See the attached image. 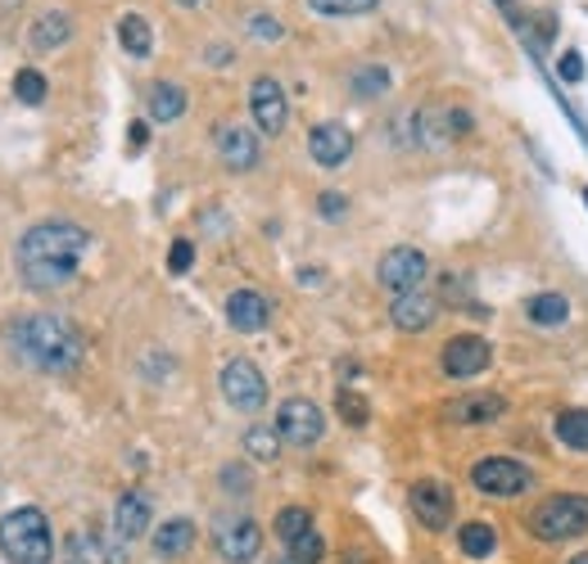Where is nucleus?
Returning a JSON list of instances; mask_svg holds the SVG:
<instances>
[{
	"instance_id": "nucleus-26",
	"label": "nucleus",
	"mask_w": 588,
	"mask_h": 564,
	"mask_svg": "<svg viewBox=\"0 0 588 564\" xmlns=\"http://www.w3.org/2000/svg\"><path fill=\"white\" fill-rule=\"evenodd\" d=\"M277 447H281L277 425H249V434H245V452H249L253 461H277Z\"/></svg>"
},
{
	"instance_id": "nucleus-15",
	"label": "nucleus",
	"mask_w": 588,
	"mask_h": 564,
	"mask_svg": "<svg viewBox=\"0 0 588 564\" xmlns=\"http://www.w3.org/2000/svg\"><path fill=\"white\" fill-rule=\"evenodd\" d=\"M435 316H439V299H435V294H426V290L399 294V299H395V308H389V321H395L403 334H421V330H430V325H435Z\"/></svg>"
},
{
	"instance_id": "nucleus-14",
	"label": "nucleus",
	"mask_w": 588,
	"mask_h": 564,
	"mask_svg": "<svg viewBox=\"0 0 588 564\" xmlns=\"http://www.w3.org/2000/svg\"><path fill=\"white\" fill-rule=\"evenodd\" d=\"M213 542H218V555L227 564H249V560H258V551H263V528L253 520H231L218 528Z\"/></svg>"
},
{
	"instance_id": "nucleus-4",
	"label": "nucleus",
	"mask_w": 588,
	"mask_h": 564,
	"mask_svg": "<svg viewBox=\"0 0 588 564\" xmlns=\"http://www.w3.org/2000/svg\"><path fill=\"white\" fill-rule=\"evenodd\" d=\"M530 528H535L539 542H566V537L588 533V497H575V492L548 497V502L535 511Z\"/></svg>"
},
{
	"instance_id": "nucleus-39",
	"label": "nucleus",
	"mask_w": 588,
	"mask_h": 564,
	"mask_svg": "<svg viewBox=\"0 0 588 564\" xmlns=\"http://www.w3.org/2000/svg\"><path fill=\"white\" fill-rule=\"evenodd\" d=\"M570 564H588V551H579V555H575V560H570Z\"/></svg>"
},
{
	"instance_id": "nucleus-29",
	"label": "nucleus",
	"mask_w": 588,
	"mask_h": 564,
	"mask_svg": "<svg viewBox=\"0 0 588 564\" xmlns=\"http://www.w3.org/2000/svg\"><path fill=\"white\" fill-rule=\"evenodd\" d=\"M14 95L23 104H41L50 95V87H46V78L37 73V68H19V73H14Z\"/></svg>"
},
{
	"instance_id": "nucleus-10",
	"label": "nucleus",
	"mask_w": 588,
	"mask_h": 564,
	"mask_svg": "<svg viewBox=\"0 0 588 564\" xmlns=\"http://www.w3.org/2000/svg\"><path fill=\"white\" fill-rule=\"evenodd\" d=\"M249 113L258 122V131H268V135H281L286 122H290V100L281 91L277 78H253L249 87Z\"/></svg>"
},
{
	"instance_id": "nucleus-25",
	"label": "nucleus",
	"mask_w": 588,
	"mask_h": 564,
	"mask_svg": "<svg viewBox=\"0 0 588 564\" xmlns=\"http://www.w3.org/2000/svg\"><path fill=\"white\" fill-rule=\"evenodd\" d=\"M557 443L588 452V411H561L557 415Z\"/></svg>"
},
{
	"instance_id": "nucleus-9",
	"label": "nucleus",
	"mask_w": 588,
	"mask_h": 564,
	"mask_svg": "<svg viewBox=\"0 0 588 564\" xmlns=\"http://www.w3.org/2000/svg\"><path fill=\"white\" fill-rule=\"evenodd\" d=\"M489 362H494V343L480 334H457L444 343V375H452V380L485 375Z\"/></svg>"
},
{
	"instance_id": "nucleus-18",
	"label": "nucleus",
	"mask_w": 588,
	"mask_h": 564,
	"mask_svg": "<svg viewBox=\"0 0 588 564\" xmlns=\"http://www.w3.org/2000/svg\"><path fill=\"white\" fill-rule=\"evenodd\" d=\"M507 411V397L498 393H467V397H457L448 406V420H457V425H494V420H502Z\"/></svg>"
},
{
	"instance_id": "nucleus-33",
	"label": "nucleus",
	"mask_w": 588,
	"mask_h": 564,
	"mask_svg": "<svg viewBox=\"0 0 588 564\" xmlns=\"http://www.w3.org/2000/svg\"><path fill=\"white\" fill-rule=\"evenodd\" d=\"M317 213H321L326 222H336V218H345V213H349V199H345V194H336V190H326V194L317 199Z\"/></svg>"
},
{
	"instance_id": "nucleus-30",
	"label": "nucleus",
	"mask_w": 588,
	"mask_h": 564,
	"mask_svg": "<svg viewBox=\"0 0 588 564\" xmlns=\"http://www.w3.org/2000/svg\"><path fill=\"white\" fill-rule=\"evenodd\" d=\"M308 528H312V515H308L303 506H286V511L277 515V537H281L286 546H290L295 537H303Z\"/></svg>"
},
{
	"instance_id": "nucleus-34",
	"label": "nucleus",
	"mask_w": 588,
	"mask_h": 564,
	"mask_svg": "<svg viewBox=\"0 0 588 564\" xmlns=\"http://www.w3.org/2000/svg\"><path fill=\"white\" fill-rule=\"evenodd\" d=\"M190 262H195V244H190V240H177L172 253H168V271H172V275H186Z\"/></svg>"
},
{
	"instance_id": "nucleus-21",
	"label": "nucleus",
	"mask_w": 588,
	"mask_h": 564,
	"mask_svg": "<svg viewBox=\"0 0 588 564\" xmlns=\"http://www.w3.org/2000/svg\"><path fill=\"white\" fill-rule=\"evenodd\" d=\"M118 41H122V50L132 59H150V50H155V32H150V23L141 14H122L118 19Z\"/></svg>"
},
{
	"instance_id": "nucleus-40",
	"label": "nucleus",
	"mask_w": 588,
	"mask_h": 564,
	"mask_svg": "<svg viewBox=\"0 0 588 564\" xmlns=\"http://www.w3.org/2000/svg\"><path fill=\"white\" fill-rule=\"evenodd\" d=\"M177 6H200V0H177Z\"/></svg>"
},
{
	"instance_id": "nucleus-20",
	"label": "nucleus",
	"mask_w": 588,
	"mask_h": 564,
	"mask_svg": "<svg viewBox=\"0 0 588 564\" xmlns=\"http://www.w3.org/2000/svg\"><path fill=\"white\" fill-rule=\"evenodd\" d=\"M190 546H195V524H190V520H168V524L155 528V555L177 560V555H186Z\"/></svg>"
},
{
	"instance_id": "nucleus-8",
	"label": "nucleus",
	"mask_w": 588,
	"mask_h": 564,
	"mask_svg": "<svg viewBox=\"0 0 588 564\" xmlns=\"http://www.w3.org/2000/svg\"><path fill=\"white\" fill-rule=\"evenodd\" d=\"M471 483L485 492V497H520V492L530 487V470L507 461V456H485L471 470Z\"/></svg>"
},
{
	"instance_id": "nucleus-36",
	"label": "nucleus",
	"mask_w": 588,
	"mask_h": 564,
	"mask_svg": "<svg viewBox=\"0 0 588 564\" xmlns=\"http://www.w3.org/2000/svg\"><path fill=\"white\" fill-rule=\"evenodd\" d=\"M557 73H561V82H570V87L584 82V59H579L575 50H566V54L557 59Z\"/></svg>"
},
{
	"instance_id": "nucleus-13",
	"label": "nucleus",
	"mask_w": 588,
	"mask_h": 564,
	"mask_svg": "<svg viewBox=\"0 0 588 564\" xmlns=\"http://www.w3.org/2000/svg\"><path fill=\"white\" fill-rule=\"evenodd\" d=\"M412 511H417V520H421L426 528L444 533L448 520H452V492H448V483H439V479L412 483Z\"/></svg>"
},
{
	"instance_id": "nucleus-27",
	"label": "nucleus",
	"mask_w": 588,
	"mask_h": 564,
	"mask_svg": "<svg viewBox=\"0 0 588 564\" xmlns=\"http://www.w3.org/2000/svg\"><path fill=\"white\" fill-rule=\"evenodd\" d=\"M380 0H308L312 14H326V19H353V14H371Z\"/></svg>"
},
{
	"instance_id": "nucleus-37",
	"label": "nucleus",
	"mask_w": 588,
	"mask_h": 564,
	"mask_svg": "<svg viewBox=\"0 0 588 564\" xmlns=\"http://www.w3.org/2000/svg\"><path fill=\"white\" fill-rule=\"evenodd\" d=\"M222 483H227V487H249V474H245L240 465H227V470H222Z\"/></svg>"
},
{
	"instance_id": "nucleus-28",
	"label": "nucleus",
	"mask_w": 588,
	"mask_h": 564,
	"mask_svg": "<svg viewBox=\"0 0 588 564\" xmlns=\"http://www.w3.org/2000/svg\"><path fill=\"white\" fill-rule=\"evenodd\" d=\"M389 91V73L380 63H362L358 73H353V95L358 100H376V95H385Z\"/></svg>"
},
{
	"instance_id": "nucleus-38",
	"label": "nucleus",
	"mask_w": 588,
	"mask_h": 564,
	"mask_svg": "<svg viewBox=\"0 0 588 564\" xmlns=\"http://www.w3.org/2000/svg\"><path fill=\"white\" fill-rule=\"evenodd\" d=\"M127 140H132V150H146V140H150V127H146V122H132V135H127Z\"/></svg>"
},
{
	"instance_id": "nucleus-16",
	"label": "nucleus",
	"mask_w": 588,
	"mask_h": 564,
	"mask_svg": "<svg viewBox=\"0 0 588 564\" xmlns=\"http://www.w3.org/2000/svg\"><path fill=\"white\" fill-rule=\"evenodd\" d=\"M150 515H155V506H150V497L146 492H122L118 497V506H113V533L122 537V542H137V537H146V528H150Z\"/></svg>"
},
{
	"instance_id": "nucleus-1",
	"label": "nucleus",
	"mask_w": 588,
	"mask_h": 564,
	"mask_svg": "<svg viewBox=\"0 0 588 564\" xmlns=\"http://www.w3.org/2000/svg\"><path fill=\"white\" fill-rule=\"evenodd\" d=\"M87 249H91L87 226L69 222V218H50V222H37L23 231V240L14 244V262H19V275L32 294H50L78 275Z\"/></svg>"
},
{
	"instance_id": "nucleus-5",
	"label": "nucleus",
	"mask_w": 588,
	"mask_h": 564,
	"mask_svg": "<svg viewBox=\"0 0 588 564\" xmlns=\"http://www.w3.org/2000/svg\"><path fill=\"white\" fill-rule=\"evenodd\" d=\"M426 275H430V262H426V253L421 249H412V244H399V249H389L385 258H380V266H376V280L389 290V294H412V290H421L426 285Z\"/></svg>"
},
{
	"instance_id": "nucleus-7",
	"label": "nucleus",
	"mask_w": 588,
	"mask_h": 564,
	"mask_svg": "<svg viewBox=\"0 0 588 564\" xmlns=\"http://www.w3.org/2000/svg\"><path fill=\"white\" fill-rule=\"evenodd\" d=\"M277 434H281V443H290V447H312V443L326 434V415H321L317 402L290 397V402H281V411H277Z\"/></svg>"
},
{
	"instance_id": "nucleus-35",
	"label": "nucleus",
	"mask_w": 588,
	"mask_h": 564,
	"mask_svg": "<svg viewBox=\"0 0 588 564\" xmlns=\"http://www.w3.org/2000/svg\"><path fill=\"white\" fill-rule=\"evenodd\" d=\"M249 32H253L258 41H281V23H277L272 14H253V19H249Z\"/></svg>"
},
{
	"instance_id": "nucleus-17",
	"label": "nucleus",
	"mask_w": 588,
	"mask_h": 564,
	"mask_svg": "<svg viewBox=\"0 0 588 564\" xmlns=\"http://www.w3.org/2000/svg\"><path fill=\"white\" fill-rule=\"evenodd\" d=\"M227 321H231V330H240V334H258V330L272 321V303L258 294V290H236V294L227 299Z\"/></svg>"
},
{
	"instance_id": "nucleus-6",
	"label": "nucleus",
	"mask_w": 588,
	"mask_h": 564,
	"mask_svg": "<svg viewBox=\"0 0 588 564\" xmlns=\"http://www.w3.org/2000/svg\"><path fill=\"white\" fill-rule=\"evenodd\" d=\"M222 397H227L236 411H245V415L263 411V402H268V380H263V371H258L249 357H231V362L222 366Z\"/></svg>"
},
{
	"instance_id": "nucleus-22",
	"label": "nucleus",
	"mask_w": 588,
	"mask_h": 564,
	"mask_svg": "<svg viewBox=\"0 0 588 564\" xmlns=\"http://www.w3.org/2000/svg\"><path fill=\"white\" fill-rule=\"evenodd\" d=\"M69 37H73V19L63 14V10H50V14H41L32 23V46L37 50H54V46H63Z\"/></svg>"
},
{
	"instance_id": "nucleus-11",
	"label": "nucleus",
	"mask_w": 588,
	"mask_h": 564,
	"mask_svg": "<svg viewBox=\"0 0 588 564\" xmlns=\"http://www.w3.org/2000/svg\"><path fill=\"white\" fill-rule=\"evenodd\" d=\"M308 154L317 168H345L353 154V131L340 122H317L308 131Z\"/></svg>"
},
{
	"instance_id": "nucleus-24",
	"label": "nucleus",
	"mask_w": 588,
	"mask_h": 564,
	"mask_svg": "<svg viewBox=\"0 0 588 564\" xmlns=\"http://www.w3.org/2000/svg\"><path fill=\"white\" fill-rule=\"evenodd\" d=\"M457 542H462V551H467L471 560H485V555H494V546H498V533H494V524H485V520H471L462 533H457Z\"/></svg>"
},
{
	"instance_id": "nucleus-32",
	"label": "nucleus",
	"mask_w": 588,
	"mask_h": 564,
	"mask_svg": "<svg viewBox=\"0 0 588 564\" xmlns=\"http://www.w3.org/2000/svg\"><path fill=\"white\" fill-rule=\"evenodd\" d=\"M336 406H340V415L349 420V425H367V415H371V411H367V402H362L358 393H349V389L336 397Z\"/></svg>"
},
{
	"instance_id": "nucleus-41",
	"label": "nucleus",
	"mask_w": 588,
	"mask_h": 564,
	"mask_svg": "<svg viewBox=\"0 0 588 564\" xmlns=\"http://www.w3.org/2000/svg\"><path fill=\"white\" fill-rule=\"evenodd\" d=\"M584 199H588V190H584Z\"/></svg>"
},
{
	"instance_id": "nucleus-23",
	"label": "nucleus",
	"mask_w": 588,
	"mask_h": 564,
	"mask_svg": "<svg viewBox=\"0 0 588 564\" xmlns=\"http://www.w3.org/2000/svg\"><path fill=\"white\" fill-rule=\"evenodd\" d=\"M526 312H530L535 325H566L570 299H566V294H535V299L526 303Z\"/></svg>"
},
{
	"instance_id": "nucleus-2",
	"label": "nucleus",
	"mask_w": 588,
	"mask_h": 564,
	"mask_svg": "<svg viewBox=\"0 0 588 564\" xmlns=\"http://www.w3.org/2000/svg\"><path fill=\"white\" fill-rule=\"evenodd\" d=\"M10 348H14V357L28 362L32 371H50V375H63V371H73L82 362V334L69 316H59V312H32L23 321L10 325Z\"/></svg>"
},
{
	"instance_id": "nucleus-3",
	"label": "nucleus",
	"mask_w": 588,
	"mask_h": 564,
	"mask_svg": "<svg viewBox=\"0 0 588 564\" xmlns=\"http://www.w3.org/2000/svg\"><path fill=\"white\" fill-rule=\"evenodd\" d=\"M0 551L14 564H50L54 560V537H50V520L37 506L10 511L0 520Z\"/></svg>"
},
{
	"instance_id": "nucleus-19",
	"label": "nucleus",
	"mask_w": 588,
	"mask_h": 564,
	"mask_svg": "<svg viewBox=\"0 0 588 564\" xmlns=\"http://www.w3.org/2000/svg\"><path fill=\"white\" fill-rule=\"evenodd\" d=\"M146 109L155 122H177L186 113V91L177 82H155L150 95H146Z\"/></svg>"
},
{
	"instance_id": "nucleus-31",
	"label": "nucleus",
	"mask_w": 588,
	"mask_h": 564,
	"mask_svg": "<svg viewBox=\"0 0 588 564\" xmlns=\"http://www.w3.org/2000/svg\"><path fill=\"white\" fill-rule=\"evenodd\" d=\"M321 555H326V542L317 528H308L303 537L290 542V564H321Z\"/></svg>"
},
{
	"instance_id": "nucleus-12",
	"label": "nucleus",
	"mask_w": 588,
	"mask_h": 564,
	"mask_svg": "<svg viewBox=\"0 0 588 564\" xmlns=\"http://www.w3.org/2000/svg\"><path fill=\"white\" fill-rule=\"evenodd\" d=\"M218 159L231 172H253L258 168V131H249L240 122H222L218 127Z\"/></svg>"
}]
</instances>
